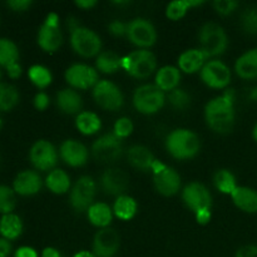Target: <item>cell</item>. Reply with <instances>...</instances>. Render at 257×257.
<instances>
[{
    "label": "cell",
    "instance_id": "6da1fadb",
    "mask_svg": "<svg viewBox=\"0 0 257 257\" xmlns=\"http://www.w3.org/2000/svg\"><path fill=\"white\" fill-rule=\"evenodd\" d=\"M235 94L233 90H226L223 94L213 98L206 104L205 118L208 127L216 133L226 135L232 131L235 124Z\"/></svg>",
    "mask_w": 257,
    "mask_h": 257
},
{
    "label": "cell",
    "instance_id": "7a4b0ae2",
    "mask_svg": "<svg viewBox=\"0 0 257 257\" xmlns=\"http://www.w3.org/2000/svg\"><path fill=\"white\" fill-rule=\"evenodd\" d=\"M168 153L177 160L193 158L201 148V142L195 132L186 128H177L168 135L166 140Z\"/></svg>",
    "mask_w": 257,
    "mask_h": 257
},
{
    "label": "cell",
    "instance_id": "3957f363",
    "mask_svg": "<svg viewBox=\"0 0 257 257\" xmlns=\"http://www.w3.org/2000/svg\"><path fill=\"white\" fill-rule=\"evenodd\" d=\"M200 49L207 58H215L223 54L227 49L228 38L225 29L217 23H206L201 27L198 33Z\"/></svg>",
    "mask_w": 257,
    "mask_h": 257
},
{
    "label": "cell",
    "instance_id": "277c9868",
    "mask_svg": "<svg viewBox=\"0 0 257 257\" xmlns=\"http://www.w3.org/2000/svg\"><path fill=\"white\" fill-rule=\"evenodd\" d=\"M122 68L137 79H146L157 68L155 54L147 49L135 50L122 59Z\"/></svg>",
    "mask_w": 257,
    "mask_h": 257
},
{
    "label": "cell",
    "instance_id": "5b68a950",
    "mask_svg": "<svg viewBox=\"0 0 257 257\" xmlns=\"http://www.w3.org/2000/svg\"><path fill=\"white\" fill-rule=\"evenodd\" d=\"M165 92L156 84H143L133 94V105L142 114H155L165 105Z\"/></svg>",
    "mask_w": 257,
    "mask_h": 257
},
{
    "label": "cell",
    "instance_id": "8992f818",
    "mask_svg": "<svg viewBox=\"0 0 257 257\" xmlns=\"http://www.w3.org/2000/svg\"><path fill=\"white\" fill-rule=\"evenodd\" d=\"M70 45L77 54L83 58H92L100 54L102 40L94 30L79 27L70 33Z\"/></svg>",
    "mask_w": 257,
    "mask_h": 257
},
{
    "label": "cell",
    "instance_id": "52a82bcc",
    "mask_svg": "<svg viewBox=\"0 0 257 257\" xmlns=\"http://www.w3.org/2000/svg\"><path fill=\"white\" fill-rule=\"evenodd\" d=\"M153 183L161 195L170 197L175 196L181 188V176L172 167L163 165L158 160L155 161L152 166Z\"/></svg>",
    "mask_w": 257,
    "mask_h": 257
},
{
    "label": "cell",
    "instance_id": "ba28073f",
    "mask_svg": "<svg viewBox=\"0 0 257 257\" xmlns=\"http://www.w3.org/2000/svg\"><path fill=\"white\" fill-rule=\"evenodd\" d=\"M97 183L89 176H82L70 190L69 201L72 207L78 212H84L94 203Z\"/></svg>",
    "mask_w": 257,
    "mask_h": 257
},
{
    "label": "cell",
    "instance_id": "9c48e42d",
    "mask_svg": "<svg viewBox=\"0 0 257 257\" xmlns=\"http://www.w3.org/2000/svg\"><path fill=\"white\" fill-rule=\"evenodd\" d=\"M63 43V34L59 27V17L55 13L47 15L38 32V44L44 52L54 53Z\"/></svg>",
    "mask_w": 257,
    "mask_h": 257
},
{
    "label": "cell",
    "instance_id": "30bf717a",
    "mask_svg": "<svg viewBox=\"0 0 257 257\" xmlns=\"http://www.w3.org/2000/svg\"><path fill=\"white\" fill-rule=\"evenodd\" d=\"M182 200L185 205L195 215L202 212H211L212 196L205 185L200 182H191L182 191Z\"/></svg>",
    "mask_w": 257,
    "mask_h": 257
},
{
    "label": "cell",
    "instance_id": "8fae6325",
    "mask_svg": "<svg viewBox=\"0 0 257 257\" xmlns=\"http://www.w3.org/2000/svg\"><path fill=\"white\" fill-rule=\"evenodd\" d=\"M122 141L114 133H107L95 140L92 146V155L100 163H113L122 156Z\"/></svg>",
    "mask_w": 257,
    "mask_h": 257
},
{
    "label": "cell",
    "instance_id": "7c38bea8",
    "mask_svg": "<svg viewBox=\"0 0 257 257\" xmlns=\"http://www.w3.org/2000/svg\"><path fill=\"white\" fill-rule=\"evenodd\" d=\"M93 98L100 108L105 110H118L124 103L123 93L114 83L109 80H99L93 88Z\"/></svg>",
    "mask_w": 257,
    "mask_h": 257
},
{
    "label": "cell",
    "instance_id": "4fadbf2b",
    "mask_svg": "<svg viewBox=\"0 0 257 257\" xmlns=\"http://www.w3.org/2000/svg\"><path fill=\"white\" fill-rule=\"evenodd\" d=\"M127 38L137 47L148 48L157 40V30L150 20L136 18L127 24Z\"/></svg>",
    "mask_w": 257,
    "mask_h": 257
},
{
    "label": "cell",
    "instance_id": "5bb4252c",
    "mask_svg": "<svg viewBox=\"0 0 257 257\" xmlns=\"http://www.w3.org/2000/svg\"><path fill=\"white\" fill-rule=\"evenodd\" d=\"M201 79L207 87L223 89L231 83V70L221 60H210L201 69Z\"/></svg>",
    "mask_w": 257,
    "mask_h": 257
},
{
    "label": "cell",
    "instance_id": "9a60e30c",
    "mask_svg": "<svg viewBox=\"0 0 257 257\" xmlns=\"http://www.w3.org/2000/svg\"><path fill=\"white\" fill-rule=\"evenodd\" d=\"M32 165L37 170L48 171L54 168L58 162V152L54 146L45 140H39L32 146L29 152Z\"/></svg>",
    "mask_w": 257,
    "mask_h": 257
},
{
    "label": "cell",
    "instance_id": "2e32d148",
    "mask_svg": "<svg viewBox=\"0 0 257 257\" xmlns=\"http://www.w3.org/2000/svg\"><path fill=\"white\" fill-rule=\"evenodd\" d=\"M65 80L73 88L89 89L94 88L98 80V72L87 64H73L65 70Z\"/></svg>",
    "mask_w": 257,
    "mask_h": 257
},
{
    "label": "cell",
    "instance_id": "e0dca14e",
    "mask_svg": "<svg viewBox=\"0 0 257 257\" xmlns=\"http://www.w3.org/2000/svg\"><path fill=\"white\" fill-rule=\"evenodd\" d=\"M120 247V236L114 228H100L93 240V253L97 257H113Z\"/></svg>",
    "mask_w": 257,
    "mask_h": 257
},
{
    "label": "cell",
    "instance_id": "ac0fdd59",
    "mask_svg": "<svg viewBox=\"0 0 257 257\" xmlns=\"http://www.w3.org/2000/svg\"><path fill=\"white\" fill-rule=\"evenodd\" d=\"M100 185L105 193L119 197L130 186V176L120 168H108L100 177Z\"/></svg>",
    "mask_w": 257,
    "mask_h": 257
},
{
    "label": "cell",
    "instance_id": "d6986e66",
    "mask_svg": "<svg viewBox=\"0 0 257 257\" xmlns=\"http://www.w3.org/2000/svg\"><path fill=\"white\" fill-rule=\"evenodd\" d=\"M60 157L70 167H82L88 161V150L83 143L67 140L60 146Z\"/></svg>",
    "mask_w": 257,
    "mask_h": 257
},
{
    "label": "cell",
    "instance_id": "ffe728a7",
    "mask_svg": "<svg viewBox=\"0 0 257 257\" xmlns=\"http://www.w3.org/2000/svg\"><path fill=\"white\" fill-rule=\"evenodd\" d=\"M42 186L43 181L39 173L27 170L18 173L13 182V190L15 191V193H19L22 196H33L37 195L42 190Z\"/></svg>",
    "mask_w": 257,
    "mask_h": 257
},
{
    "label": "cell",
    "instance_id": "44dd1931",
    "mask_svg": "<svg viewBox=\"0 0 257 257\" xmlns=\"http://www.w3.org/2000/svg\"><path fill=\"white\" fill-rule=\"evenodd\" d=\"M127 158L132 167H135L138 171H142V172H147L150 170L152 171V166L156 161L155 156L151 152L150 148L140 145L132 146L128 150Z\"/></svg>",
    "mask_w": 257,
    "mask_h": 257
},
{
    "label": "cell",
    "instance_id": "7402d4cb",
    "mask_svg": "<svg viewBox=\"0 0 257 257\" xmlns=\"http://www.w3.org/2000/svg\"><path fill=\"white\" fill-rule=\"evenodd\" d=\"M233 203L236 207L247 213L257 212V191L253 188L237 186L236 190L231 193Z\"/></svg>",
    "mask_w": 257,
    "mask_h": 257
},
{
    "label": "cell",
    "instance_id": "603a6c76",
    "mask_svg": "<svg viewBox=\"0 0 257 257\" xmlns=\"http://www.w3.org/2000/svg\"><path fill=\"white\" fill-rule=\"evenodd\" d=\"M205 54L202 50L198 49H188L183 52L178 58V69L182 70L183 73L187 74H193V73L198 72L203 68L206 64Z\"/></svg>",
    "mask_w": 257,
    "mask_h": 257
},
{
    "label": "cell",
    "instance_id": "cb8c5ba5",
    "mask_svg": "<svg viewBox=\"0 0 257 257\" xmlns=\"http://www.w3.org/2000/svg\"><path fill=\"white\" fill-rule=\"evenodd\" d=\"M57 105L65 114H77L82 109L83 100L77 90L65 88L57 94Z\"/></svg>",
    "mask_w": 257,
    "mask_h": 257
},
{
    "label": "cell",
    "instance_id": "d4e9b609",
    "mask_svg": "<svg viewBox=\"0 0 257 257\" xmlns=\"http://www.w3.org/2000/svg\"><path fill=\"white\" fill-rule=\"evenodd\" d=\"M181 82V72L177 67L173 65H165L160 68L156 74L155 84L163 92H172L177 88Z\"/></svg>",
    "mask_w": 257,
    "mask_h": 257
},
{
    "label": "cell",
    "instance_id": "484cf974",
    "mask_svg": "<svg viewBox=\"0 0 257 257\" xmlns=\"http://www.w3.org/2000/svg\"><path fill=\"white\" fill-rule=\"evenodd\" d=\"M237 75L242 79H256L257 78V49H251L243 53L235 64Z\"/></svg>",
    "mask_w": 257,
    "mask_h": 257
},
{
    "label": "cell",
    "instance_id": "4316f807",
    "mask_svg": "<svg viewBox=\"0 0 257 257\" xmlns=\"http://www.w3.org/2000/svg\"><path fill=\"white\" fill-rule=\"evenodd\" d=\"M88 212V220L93 226L99 228L109 227L113 217V210L103 202L93 203Z\"/></svg>",
    "mask_w": 257,
    "mask_h": 257
},
{
    "label": "cell",
    "instance_id": "83f0119b",
    "mask_svg": "<svg viewBox=\"0 0 257 257\" xmlns=\"http://www.w3.org/2000/svg\"><path fill=\"white\" fill-rule=\"evenodd\" d=\"M23 232L22 218L15 213L3 215L0 218V235L7 240H15Z\"/></svg>",
    "mask_w": 257,
    "mask_h": 257
},
{
    "label": "cell",
    "instance_id": "f1b7e54d",
    "mask_svg": "<svg viewBox=\"0 0 257 257\" xmlns=\"http://www.w3.org/2000/svg\"><path fill=\"white\" fill-rule=\"evenodd\" d=\"M45 185L55 195H63L70 188V177L65 171L55 168L47 176Z\"/></svg>",
    "mask_w": 257,
    "mask_h": 257
},
{
    "label": "cell",
    "instance_id": "f546056e",
    "mask_svg": "<svg viewBox=\"0 0 257 257\" xmlns=\"http://www.w3.org/2000/svg\"><path fill=\"white\" fill-rule=\"evenodd\" d=\"M122 57L112 50H105L100 52V54L97 57L95 60V67L97 70L104 73V74H113L118 72L119 68H122Z\"/></svg>",
    "mask_w": 257,
    "mask_h": 257
},
{
    "label": "cell",
    "instance_id": "4dcf8cb0",
    "mask_svg": "<svg viewBox=\"0 0 257 257\" xmlns=\"http://www.w3.org/2000/svg\"><path fill=\"white\" fill-rule=\"evenodd\" d=\"M137 202L133 197L122 195L117 197L113 205V213L122 221H131L137 213Z\"/></svg>",
    "mask_w": 257,
    "mask_h": 257
},
{
    "label": "cell",
    "instance_id": "1f68e13d",
    "mask_svg": "<svg viewBox=\"0 0 257 257\" xmlns=\"http://www.w3.org/2000/svg\"><path fill=\"white\" fill-rule=\"evenodd\" d=\"M78 131L84 136H92L102 127V120L93 112H80L75 118Z\"/></svg>",
    "mask_w": 257,
    "mask_h": 257
},
{
    "label": "cell",
    "instance_id": "d6a6232c",
    "mask_svg": "<svg viewBox=\"0 0 257 257\" xmlns=\"http://www.w3.org/2000/svg\"><path fill=\"white\" fill-rule=\"evenodd\" d=\"M203 2H190V0H175L171 2L166 8V17L170 20L177 22V20L182 19L186 15L188 9L192 7H197L201 5Z\"/></svg>",
    "mask_w": 257,
    "mask_h": 257
},
{
    "label": "cell",
    "instance_id": "836d02e7",
    "mask_svg": "<svg viewBox=\"0 0 257 257\" xmlns=\"http://www.w3.org/2000/svg\"><path fill=\"white\" fill-rule=\"evenodd\" d=\"M19 58V49L17 44L7 38H0V65L9 67V65L18 63Z\"/></svg>",
    "mask_w": 257,
    "mask_h": 257
},
{
    "label": "cell",
    "instance_id": "e575fe53",
    "mask_svg": "<svg viewBox=\"0 0 257 257\" xmlns=\"http://www.w3.org/2000/svg\"><path fill=\"white\" fill-rule=\"evenodd\" d=\"M19 102V92L17 88L8 83H0V110L8 112Z\"/></svg>",
    "mask_w": 257,
    "mask_h": 257
},
{
    "label": "cell",
    "instance_id": "d590c367",
    "mask_svg": "<svg viewBox=\"0 0 257 257\" xmlns=\"http://www.w3.org/2000/svg\"><path fill=\"white\" fill-rule=\"evenodd\" d=\"M213 183H215V187L220 192L230 196L236 190V187H237L235 176L228 170H218L215 173V176H213Z\"/></svg>",
    "mask_w": 257,
    "mask_h": 257
},
{
    "label": "cell",
    "instance_id": "8d00e7d4",
    "mask_svg": "<svg viewBox=\"0 0 257 257\" xmlns=\"http://www.w3.org/2000/svg\"><path fill=\"white\" fill-rule=\"evenodd\" d=\"M28 75H29V79L32 80L33 84L35 87L40 88V89H44L48 85L52 83V73L48 69L47 67L40 64H35L33 67L29 68V72H28Z\"/></svg>",
    "mask_w": 257,
    "mask_h": 257
},
{
    "label": "cell",
    "instance_id": "74e56055",
    "mask_svg": "<svg viewBox=\"0 0 257 257\" xmlns=\"http://www.w3.org/2000/svg\"><path fill=\"white\" fill-rule=\"evenodd\" d=\"M15 206H17L15 191L9 186L0 185V213L3 215L13 213Z\"/></svg>",
    "mask_w": 257,
    "mask_h": 257
},
{
    "label": "cell",
    "instance_id": "f35d334b",
    "mask_svg": "<svg viewBox=\"0 0 257 257\" xmlns=\"http://www.w3.org/2000/svg\"><path fill=\"white\" fill-rule=\"evenodd\" d=\"M241 25L247 34H257V7L247 8L241 17Z\"/></svg>",
    "mask_w": 257,
    "mask_h": 257
},
{
    "label": "cell",
    "instance_id": "ab89813d",
    "mask_svg": "<svg viewBox=\"0 0 257 257\" xmlns=\"http://www.w3.org/2000/svg\"><path fill=\"white\" fill-rule=\"evenodd\" d=\"M170 103L176 109H186L191 103V97L186 90L176 88L175 90L170 93Z\"/></svg>",
    "mask_w": 257,
    "mask_h": 257
},
{
    "label": "cell",
    "instance_id": "60d3db41",
    "mask_svg": "<svg viewBox=\"0 0 257 257\" xmlns=\"http://www.w3.org/2000/svg\"><path fill=\"white\" fill-rule=\"evenodd\" d=\"M133 128H135V125H133L132 120L127 117H122L115 120L114 127H113V133L119 140H122V138H127L128 136L132 135Z\"/></svg>",
    "mask_w": 257,
    "mask_h": 257
},
{
    "label": "cell",
    "instance_id": "b9f144b4",
    "mask_svg": "<svg viewBox=\"0 0 257 257\" xmlns=\"http://www.w3.org/2000/svg\"><path fill=\"white\" fill-rule=\"evenodd\" d=\"M238 7V2L235 0H216L213 2V8L221 15H228L236 10Z\"/></svg>",
    "mask_w": 257,
    "mask_h": 257
},
{
    "label": "cell",
    "instance_id": "7bdbcfd3",
    "mask_svg": "<svg viewBox=\"0 0 257 257\" xmlns=\"http://www.w3.org/2000/svg\"><path fill=\"white\" fill-rule=\"evenodd\" d=\"M108 30L110 34L114 37H122V35H127V24L119 20H113L109 25H108Z\"/></svg>",
    "mask_w": 257,
    "mask_h": 257
},
{
    "label": "cell",
    "instance_id": "ee69618b",
    "mask_svg": "<svg viewBox=\"0 0 257 257\" xmlns=\"http://www.w3.org/2000/svg\"><path fill=\"white\" fill-rule=\"evenodd\" d=\"M48 105H49V97H48L47 93H37L34 97V107L38 110H45L48 108Z\"/></svg>",
    "mask_w": 257,
    "mask_h": 257
},
{
    "label": "cell",
    "instance_id": "f6af8a7d",
    "mask_svg": "<svg viewBox=\"0 0 257 257\" xmlns=\"http://www.w3.org/2000/svg\"><path fill=\"white\" fill-rule=\"evenodd\" d=\"M7 4L14 12H25L28 8H30L32 2L30 0H9Z\"/></svg>",
    "mask_w": 257,
    "mask_h": 257
},
{
    "label": "cell",
    "instance_id": "bcb514c9",
    "mask_svg": "<svg viewBox=\"0 0 257 257\" xmlns=\"http://www.w3.org/2000/svg\"><path fill=\"white\" fill-rule=\"evenodd\" d=\"M236 257H257V246L247 245L238 248Z\"/></svg>",
    "mask_w": 257,
    "mask_h": 257
},
{
    "label": "cell",
    "instance_id": "7dc6e473",
    "mask_svg": "<svg viewBox=\"0 0 257 257\" xmlns=\"http://www.w3.org/2000/svg\"><path fill=\"white\" fill-rule=\"evenodd\" d=\"M14 257H38L37 251L29 246H22L15 251Z\"/></svg>",
    "mask_w": 257,
    "mask_h": 257
},
{
    "label": "cell",
    "instance_id": "c3c4849f",
    "mask_svg": "<svg viewBox=\"0 0 257 257\" xmlns=\"http://www.w3.org/2000/svg\"><path fill=\"white\" fill-rule=\"evenodd\" d=\"M7 72L10 78L17 79V78H19L20 75H22V67H20L19 63H14V64L7 67Z\"/></svg>",
    "mask_w": 257,
    "mask_h": 257
},
{
    "label": "cell",
    "instance_id": "681fc988",
    "mask_svg": "<svg viewBox=\"0 0 257 257\" xmlns=\"http://www.w3.org/2000/svg\"><path fill=\"white\" fill-rule=\"evenodd\" d=\"M12 252V245L7 238H0V257H8Z\"/></svg>",
    "mask_w": 257,
    "mask_h": 257
},
{
    "label": "cell",
    "instance_id": "f907efd6",
    "mask_svg": "<svg viewBox=\"0 0 257 257\" xmlns=\"http://www.w3.org/2000/svg\"><path fill=\"white\" fill-rule=\"evenodd\" d=\"M75 5H77L78 8H80V9L87 10L95 7V5H97V2H95V0H77V2H75Z\"/></svg>",
    "mask_w": 257,
    "mask_h": 257
},
{
    "label": "cell",
    "instance_id": "816d5d0a",
    "mask_svg": "<svg viewBox=\"0 0 257 257\" xmlns=\"http://www.w3.org/2000/svg\"><path fill=\"white\" fill-rule=\"evenodd\" d=\"M42 257H62L59 251L54 247H45L42 252Z\"/></svg>",
    "mask_w": 257,
    "mask_h": 257
},
{
    "label": "cell",
    "instance_id": "f5cc1de1",
    "mask_svg": "<svg viewBox=\"0 0 257 257\" xmlns=\"http://www.w3.org/2000/svg\"><path fill=\"white\" fill-rule=\"evenodd\" d=\"M67 27L69 28L70 33H72V32H74L75 29H78V28L80 27V24H79V22L75 19V18L70 17V18H68V20H67Z\"/></svg>",
    "mask_w": 257,
    "mask_h": 257
},
{
    "label": "cell",
    "instance_id": "db71d44e",
    "mask_svg": "<svg viewBox=\"0 0 257 257\" xmlns=\"http://www.w3.org/2000/svg\"><path fill=\"white\" fill-rule=\"evenodd\" d=\"M73 257H97L93 252H89V251H79V252L75 253Z\"/></svg>",
    "mask_w": 257,
    "mask_h": 257
},
{
    "label": "cell",
    "instance_id": "11a10c76",
    "mask_svg": "<svg viewBox=\"0 0 257 257\" xmlns=\"http://www.w3.org/2000/svg\"><path fill=\"white\" fill-rule=\"evenodd\" d=\"M251 98H252V99L257 100V88H256V89H253L252 92H251Z\"/></svg>",
    "mask_w": 257,
    "mask_h": 257
},
{
    "label": "cell",
    "instance_id": "9f6ffc18",
    "mask_svg": "<svg viewBox=\"0 0 257 257\" xmlns=\"http://www.w3.org/2000/svg\"><path fill=\"white\" fill-rule=\"evenodd\" d=\"M252 136H253V138H255V141L257 142V124L255 125V128H253V131H252Z\"/></svg>",
    "mask_w": 257,
    "mask_h": 257
},
{
    "label": "cell",
    "instance_id": "6f0895ef",
    "mask_svg": "<svg viewBox=\"0 0 257 257\" xmlns=\"http://www.w3.org/2000/svg\"><path fill=\"white\" fill-rule=\"evenodd\" d=\"M2 124H3V122H2V118H0V128H2Z\"/></svg>",
    "mask_w": 257,
    "mask_h": 257
},
{
    "label": "cell",
    "instance_id": "680465c9",
    "mask_svg": "<svg viewBox=\"0 0 257 257\" xmlns=\"http://www.w3.org/2000/svg\"><path fill=\"white\" fill-rule=\"evenodd\" d=\"M0 78H2V70H0Z\"/></svg>",
    "mask_w": 257,
    "mask_h": 257
}]
</instances>
